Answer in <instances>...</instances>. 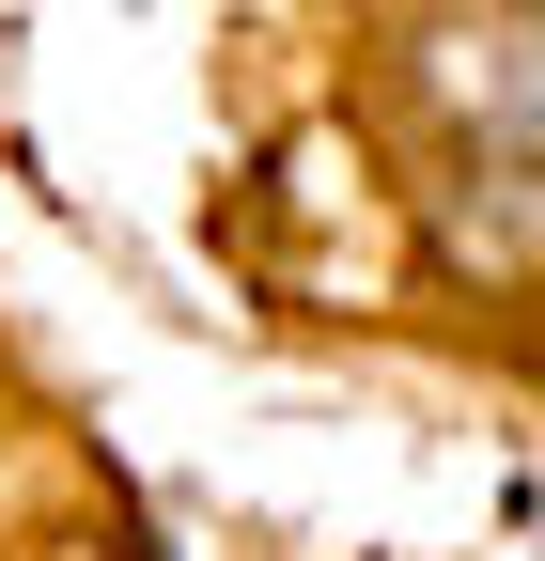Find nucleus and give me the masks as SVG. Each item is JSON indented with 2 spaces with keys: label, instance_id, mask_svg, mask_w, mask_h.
<instances>
[{
  "label": "nucleus",
  "instance_id": "obj_1",
  "mask_svg": "<svg viewBox=\"0 0 545 561\" xmlns=\"http://www.w3.org/2000/svg\"><path fill=\"white\" fill-rule=\"evenodd\" d=\"M437 94H452V172L484 187V219L545 234V0H499L437 62Z\"/></svg>",
  "mask_w": 545,
  "mask_h": 561
}]
</instances>
